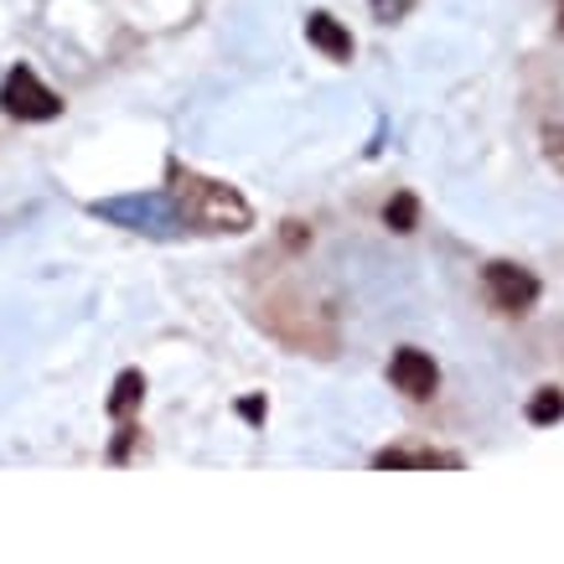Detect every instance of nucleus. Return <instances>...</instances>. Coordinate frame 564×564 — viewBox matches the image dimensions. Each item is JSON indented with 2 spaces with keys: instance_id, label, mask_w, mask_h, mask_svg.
I'll return each instance as SVG.
<instances>
[{
  "instance_id": "obj_1",
  "label": "nucleus",
  "mask_w": 564,
  "mask_h": 564,
  "mask_svg": "<svg viewBox=\"0 0 564 564\" xmlns=\"http://www.w3.org/2000/svg\"><path fill=\"white\" fill-rule=\"evenodd\" d=\"M166 192H172L176 218L187 223V228H197V234H243V228L254 223L249 203H243L234 187L207 182V176H197V172H182V166H172V187Z\"/></svg>"
},
{
  "instance_id": "obj_2",
  "label": "nucleus",
  "mask_w": 564,
  "mask_h": 564,
  "mask_svg": "<svg viewBox=\"0 0 564 564\" xmlns=\"http://www.w3.org/2000/svg\"><path fill=\"white\" fill-rule=\"evenodd\" d=\"M0 109H6L11 120L42 124V120H57V115H63V99H57L32 68H11L6 84H0Z\"/></svg>"
},
{
  "instance_id": "obj_5",
  "label": "nucleus",
  "mask_w": 564,
  "mask_h": 564,
  "mask_svg": "<svg viewBox=\"0 0 564 564\" xmlns=\"http://www.w3.org/2000/svg\"><path fill=\"white\" fill-rule=\"evenodd\" d=\"M378 471H404V466H445V471H462V456H451V451H414V445H389V451H378L373 456Z\"/></svg>"
},
{
  "instance_id": "obj_3",
  "label": "nucleus",
  "mask_w": 564,
  "mask_h": 564,
  "mask_svg": "<svg viewBox=\"0 0 564 564\" xmlns=\"http://www.w3.org/2000/svg\"><path fill=\"white\" fill-rule=\"evenodd\" d=\"M481 291H487L492 311H502V316H529L533 301H539V280H533V270L513 264V259H492L481 270Z\"/></svg>"
},
{
  "instance_id": "obj_6",
  "label": "nucleus",
  "mask_w": 564,
  "mask_h": 564,
  "mask_svg": "<svg viewBox=\"0 0 564 564\" xmlns=\"http://www.w3.org/2000/svg\"><path fill=\"white\" fill-rule=\"evenodd\" d=\"M306 36H311V47H322L332 63H347V57H352V32H347L337 17H326V11H311L306 17Z\"/></svg>"
},
{
  "instance_id": "obj_10",
  "label": "nucleus",
  "mask_w": 564,
  "mask_h": 564,
  "mask_svg": "<svg viewBox=\"0 0 564 564\" xmlns=\"http://www.w3.org/2000/svg\"><path fill=\"white\" fill-rule=\"evenodd\" d=\"M373 11H378V21H399L410 11V0H373Z\"/></svg>"
},
{
  "instance_id": "obj_4",
  "label": "nucleus",
  "mask_w": 564,
  "mask_h": 564,
  "mask_svg": "<svg viewBox=\"0 0 564 564\" xmlns=\"http://www.w3.org/2000/svg\"><path fill=\"white\" fill-rule=\"evenodd\" d=\"M389 378H393V389L404 393V399H414V404L435 399V389H441V368H435V358L420 352V347H399L389 362Z\"/></svg>"
},
{
  "instance_id": "obj_7",
  "label": "nucleus",
  "mask_w": 564,
  "mask_h": 564,
  "mask_svg": "<svg viewBox=\"0 0 564 564\" xmlns=\"http://www.w3.org/2000/svg\"><path fill=\"white\" fill-rule=\"evenodd\" d=\"M383 223H389L393 234H414V223H420V203H414V192H393L389 207H383Z\"/></svg>"
},
{
  "instance_id": "obj_11",
  "label": "nucleus",
  "mask_w": 564,
  "mask_h": 564,
  "mask_svg": "<svg viewBox=\"0 0 564 564\" xmlns=\"http://www.w3.org/2000/svg\"><path fill=\"white\" fill-rule=\"evenodd\" d=\"M264 414V399H243V420H259Z\"/></svg>"
},
{
  "instance_id": "obj_8",
  "label": "nucleus",
  "mask_w": 564,
  "mask_h": 564,
  "mask_svg": "<svg viewBox=\"0 0 564 564\" xmlns=\"http://www.w3.org/2000/svg\"><path fill=\"white\" fill-rule=\"evenodd\" d=\"M529 420L533 425H554V420H564V389H554V383H549V389H539L529 399Z\"/></svg>"
},
{
  "instance_id": "obj_9",
  "label": "nucleus",
  "mask_w": 564,
  "mask_h": 564,
  "mask_svg": "<svg viewBox=\"0 0 564 564\" xmlns=\"http://www.w3.org/2000/svg\"><path fill=\"white\" fill-rule=\"evenodd\" d=\"M140 389H145V378H140V373H120V383H115V404H109V410L124 420V414L140 404Z\"/></svg>"
}]
</instances>
